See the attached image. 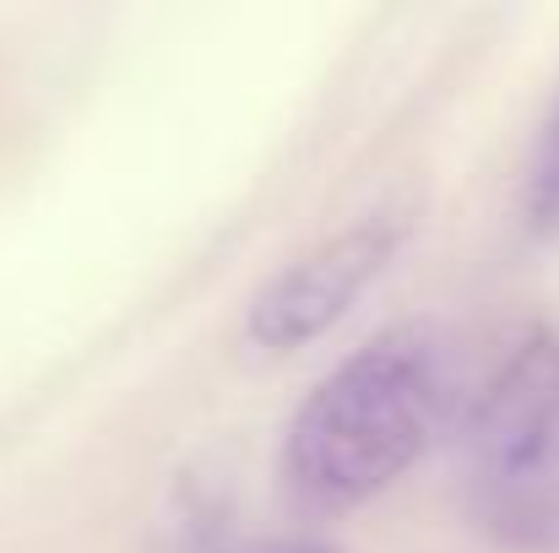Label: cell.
Returning a JSON list of instances; mask_svg holds the SVG:
<instances>
[{
    "label": "cell",
    "mask_w": 559,
    "mask_h": 553,
    "mask_svg": "<svg viewBox=\"0 0 559 553\" xmlns=\"http://www.w3.org/2000/svg\"><path fill=\"white\" fill-rule=\"evenodd\" d=\"M456 407L462 369L435 326L380 332L299 401L283 478L316 510H354L424 461Z\"/></svg>",
    "instance_id": "cell-1"
},
{
    "label": "cell",
    "mask_w": 559,
    "mask_h": 553,
    "mask_svg": "<svg viewBox=\"0 0 559 553\" xmlns=\"http://www.w3.org/2000/svg\"><path fill=\"white\" fill-rule=\"evenodd\" d=\"M473 521L511 553H559V332L527 326L462 407Z\"/></svg>",
    "instance_id": "cell-2"
},
{
    "label": "cell",
    "mask_w": 559,
    "mask_h": 553,
    "mask_svg": "<svg viewBox=\"0 0 559 553\" xmlns=\"http://www.w3.org/2000/svg\"><path fill=\"white\" fill-rule=\"evenodd\" d=\"M407 228H413L407 212H370L365 223H354V228L332 233L326 244H316L310 255H299L288 272H277L255 293V304L245 315V342L255 353L283 359V353H299L316 337H326L396 261Z\"/></svg>",
    "instance_id": "cell-3"
},
{
    "label": "cell",
    "mask_w": 559,
    "mask_h": 553,
    "mask_svg": "<svg viewBox=\"0 0 559 553\" xmlns=\"http://www.w3.org/2000/svg\"><path fill=\"white\" fill-rule=\"evenodd\" d=\"M527 217L538 228H559V98L544 120V136L533 147V169H527Z\"/></svg>",
    "instance_id": "cell-4"
},
{
    "label": "cell",
    "mask_w": 559,
    "mask_h": 553,
    "mask_svg": "<svg viewBox=\"0 0 559 553\" xmlns=\"http://www.w3.org/2000/svg\"><path fill=\"white\" fill-rule=\"evenodd\" d=\"M201 553H337L316 538H223V543H206Z\"/></svg>",
    "instance_id": "cell-5"
}]
</instances>
